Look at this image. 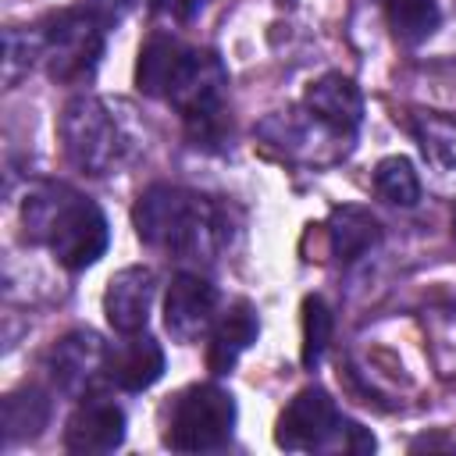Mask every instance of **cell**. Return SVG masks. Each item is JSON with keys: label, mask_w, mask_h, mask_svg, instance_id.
Instances as JSON below:
<instances>
[{"label": "cell", "mask_w": 456, "mask_h": 456, "mask_svg": "<svg viewBox=\"0 0 456 456\" xmlns=\"http://www.w3.org/2000/svg\"><path fill=\"white\" fill-rule=\"evenodd\" d=\"M185 57H189V46H185V43H178V39H171V36H153V39L142 46V53H139V68H135L139 89H142L146 96L167 100V93H171V86H175V78H178Z\"/></svg>", "instance_id": "cell-15"}, {"label": "cell", "mask_w": 456, "mask_h": 456, "mask_svg": "<svg viewBox=\"0 0 456 456\" xmlns=\"http://www.w3.org/2000/svg\"><path fill=\"white\" fill-rule=\"evenodd\" d=\"M132 221L146 246L175 256H210L224 242L221 210L207 196L175 185L146 189L132 210Z\"/></svg>", "instance_id": "cell-2"}, {"label": "cell", "mask_w": 456, "mask_h": 456, "mask_svg": "<svg viewBox=\"0 0 456 456\" xmlns=\"http://www.w3.org/2000/svg\"><path fill=\"white\" fill-rule=\"evenodd\" d=\"M342 424L346 420L338 417V410L324 388H303L281 410L278 428H274V442L289 452L328 449V445L342 442Z\"/></svg>", "instance_id": "cell-7"}, {"label": "cell", "mask_w": 456, "mask_h": 456, "mask_svg": "<svg viewBox=\"0 0 456 456\" xmlns=\"http://www.w3.org/2000/svg\"><path fill=\"white\" fill-rule=\"evenodd\" d=\"M224 89H228V71L217 61V53L189 46V57H185L167 100L182 110V118L200 135H210L224 110Z\"/></svg>", "instance_id": "cell-6"}, {"label": "cell", "mask_w": 456, "mask_h": 456, "mask_svg": "<svg viewBox=\"0 0 456 456\" xmlns=\"http://www.w3.org/2000/svg\"><path fill=\"white\" fill-rule=\"evenodd\" d=\"M385 18H388L392 36L413 46L435 36L442 11H438V0H385Z\"/></svg>", "instance_id": "cell-18"}, {"label": "cell", "mask_w": 456, "mask_h": 456, "mask_svg": "<svg viewBox=\"0 0 456 456\" xmlns=\"http://www.w3.org/2000/svg\"><path fill=\"white\" fill-rule=\"evenodd\" d=\"M121 442H125V410L103 395H86L64 424V445L82 456L114 452Z\"/></svg>", "instance_id": "cell-9"}, {"label": "cell", "mask_w": 456, "mask_h": 456, "mask_svg": "<svg viewBox=\"0 0 456 456\" xmlns=\"http://www.w3.org/2000/svg\"><path fill=\"white\" fill-rule=\"evenodd\" d=\"M260 335V321H256V310L249 303H232L210 328V349H207V363L214 374H228L239 356L256 342Z\"/></svg>", "instance_id": "cell-14"}, {"label": "cell", "mask_w": 456, "mask_h": 456, "mask_svg": "<svg viewBox=\"0 0 456 456\" xmlns=\"http://www.w3.org/2000/svg\"><path fill=\"white\" fill-rule=\"evenodd\" d=\"M378 239H381V228L363 207H338L328 221V242L338 260L363 256Z\"/></svg>", "instance_id": "cell-16"}, {"label": "cell", "mask_w": 456, "mask_h": 456, "mask_svg": "<svg viewBox=\"0 0 456 456\" xmlns=\"http://www.w3.org/2000/svg\"><path fill=\"white\" fill-rule=\"evenodd\" d=\"M61 139H64L68 160L86 175H110L128 150L118 118L96 96H75L64 103Z\"/></svg>", "instance_id": "cell-3"}, {"label": "cell", "mask_w": 456, "mask_h": 456, "mask_svg": "<svg viewBox=\"0 0 456 456\" xmlns=\"http://www.w3.org/2000/svg\"><path fill=\"white\" fill-rule=\"evenodd\" d=\"M164 374V349L157 338L132 331L121 342L107 346V360H103V378L114 381L125 392H142L150 388L157 378Z\"/></svg>", "instance_id": "cell-11"}, {"label": "cell", "mask_w": 456, "mask_h": 456, "mask_svg": "<svg viewBox=\"0 0 456 456\" xmlns=\"http://www.w3.org/2000/svg\"><path fill=\"white\" fill-rule=\"evenodd\" d=\"M328 342H331V310L321 296H306L303 299V363L306 367L321 363Z\"/></svg>", "instance_id": "cell-20"}, {"label": "cell", "mask_w": 456, "mask_h": 456, "mask_svg": "<svg viewBox=\"0 0 456 456\" xmlns=\"http://www.w3.org/2000/svg\"><path fill=\"white\" fill-rule=\"evenodd\" d=\"M452 235H456V210H452Z\"/></svg>", "instance_id": "cell-24"}, {"label": "cell", "mask_w": 456, "mask_h": 456, "mask_svg": "<svg viewBox=\"0 0 456 456\" xmlns=\"http://www.w3.org/2000/svg\"><path fill=\"white\" fill-rule=\"evenodd\" d=\"M132 4H135V0H86V11L96 14L103 25H114V21H121V18L128 14Z\"/></svg>", "instance_id": "cell-23"}, {"label": "cell", "mask_w": 456, "mask_h": 456, "mask_svg": "<svg viewBox=\"0 0 456 456\" xmlns=\"http://www.w3.org/2000/svg\"><path fill=\"white\" fill-rule=\"evenodd\" d=\"M310 118L324 128H331L335 135H353L360 128V118H363V96L356 89L353 78L346 75H321L317 82L306 86V96H303Z\"/></svg>", "instance_id": "cell-12"}, {"label": "cell", "mask_w": 456, "mask_h": 456, "mask_svg": "<svg viewBox=\"0 0 456 456\" xmlns=\"http://www.w3.org/2000/svg\"><path fill=\"white\" fill-rule=\"evenodd\" d=\"M235 428V399L221 385H192L178 395L167 445L178 452H210L232 438Z\"/></svg>", "instance_id": "cell-5"}, {"label": "cell", "mask_w": 456, "mask_h": 456, "mask_svg": "<svg viewBox=\"0 0 456 456\" xmlns=\"http://www.w3.org/2000/svg\"><path fill=\"white\" fill-rule=\"evenodd\" d=\"M4 46H7V57H4V78H7V86H14L18 75L28 71V68L36 64V57H43V36H39V28H36V32L7 28Z\"/></svg>", "instance_id": "cell-21"}, {"label": "cell", "mask_w": 456, "mask_h": 456, "mask_svg": "<svg viewBox=\"0 0 456 456\" xmlns=\"http://www.w3.org/2000/svg\"><path fill=\"white\" fill-rule=\"evenodd\" d=\"M374 189L392 207H413L420 200V178L406 157H385L374 171Z\"/></svg>", "instance_id": "cell-19"}, {"label": "cell", "mask_w": 456, "mask_h": 456, "mask_svg": "<svg viewBox=\"0 0 456 456\" xmlns=\"http://www.w3.org/2000/svg\"><path fill=\"white\" fill-rule=\"evenodd\" d=\"M103 32L107 25L89 11H61L46 18L39 36H43V61L50 78L64 86L86 82L100 64Z\"/></svg>", "instance_id": "cell-4"}, {"label": "cell", "mask_w": 456, "mask_h": 456, "mask_svg": "<svg viewBox=\"0 0 456 456\" xmlns=\"http://www.w3.org/2000/svg\"><path fill=\"white\" fill-rule=\"evenodd\" d=\"M46 420H50V399L39 388H21V392H11L4 399L0 424H4V438L7 442L36 438L46 428Z\"/></svg>", "instance_id": "cell-17"}, {"label": "cell", "mask_w": 456, "mask_h": 456, "mask_svg": "<svg viewBox=\"0 0 456 456\" xmlns=\"http://www.w3.org/2000/svg\"><path fill=\"white\" fill-rule=\"evenodd\" d=\"M217 321V292L200 274H178L164 296V324L178 342H196Z\"/></svg>", "instance_id": "cell-8"}, {"label": "cell", "mask_w": 456, "mask_h": 456, "mask_svg": "<svg viewBox=\"0 0 456 456\" xmlns=\"http://www.w3.org/2000/svg\"><path fill=\"white\" fill-rule=\"evenodd\" d=\"M157 296V274L142 264L135 267H121L103 292V314L110 321V328L118 335H132L142 331L150 321V306Z\"/></svg>", "instance_id": "cell-10"}, {"label": "cell", "mask_w": 456, "mask_h": 456, "mask_svg": "<svg viewBox=\"0 0 456 456\" xmlns=\"http://www.w3.org/2000/svg\"><path fill=\"white\" fill-rule=\"evenodd\" d=\"M21 221H25L28 239L46 242L57 264H64L68 271L93 267L103 256L107 239H110L103 210L93 200L78 196L75 189L53 185V182L36 185L25 196Z\"/></svg>", "instance_id": "cell-1"}, {"label": "cell", "mask_w": 456, "mask_h": 456, "mask_svg": "<svg viewBox=\"0 0 456 456\" xmlns=\"http://www.w3.org/2000/svg\"><path fill=\"white\" fill-rule=\"evenodd\" d=\"M103 360H107V346L93 331H71L50 349L46 367L61 392L78 395L93 385L96 374H103Z\"/></svg>", "instance_id": "cell-13"}, {"label": "cell", "mask_w": 456, "mask_h": 456, "mask_svg": "<svg viewBox=\"0 0 456 456\" xmlns=\"http://www.w3.org/2000/svg\"><path fill=\"white\" fill-rule=\"evenodd\" d=\"M150 4L157 14H164L171 21H192L210 7V0H150Z\"/></svg>", "instance_id": "cell-22"}]
</instances>
